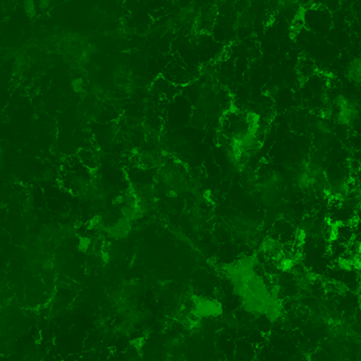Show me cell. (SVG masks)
<instances>
[{"label": "cell", "mask_w": 361, "mask_h": 361, "mask_svg": "<svg viewBox=\"0 0 361 361\" xmlns=\"http://www.w3.org/2000/svg\"><path fill=\"white\" fill-rule=\"evenodd\" d=\"M298 72L302 78L309 79L316 75V66L309 57H303L299 62Z\"/></svg>", "instance_id": "obj_1"}, {"label": "cell", "mask_w": 361, "mask_h": 361, "mask_svg": "<svg viewBox=\"0 0 361 361\" xmlns=\"http://www.w3.org/2000/svg\"><path fill=\"white\" fill-rule=\"evenodd\" d=\"M346 76L350 82L359 84L360 83V59L355 58L348 65L346 70Z\"/></svg>", "instance_id": "obj_2"}]
</instances>
